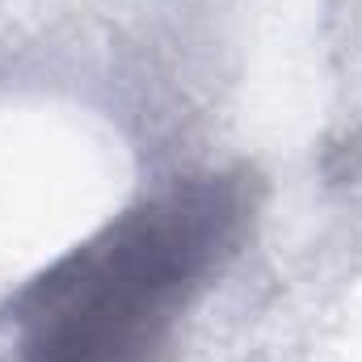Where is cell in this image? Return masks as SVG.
Masks as SVG:
<instances>
[{
    "label": "cell",
    "instance_id": "6da1fadb",
    "mask_svg": "<svg viewBox=\"0 0 362 362\" xmlns=\"http://www.w3.org/2000/svg\"><path fill=\"white\" fill-rule=\"evenodd\" d=\"M262 206L249 169L173 177L38 270L4 308V362H165Z\"/></svg>",
    "mask_w": 362,
    "mask_h": 362
}]
</instances>
